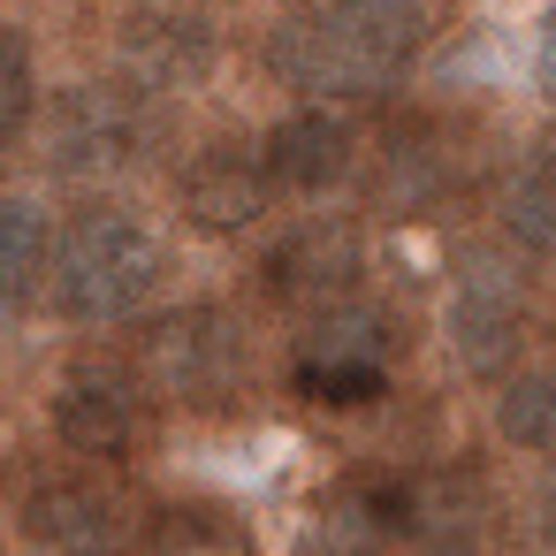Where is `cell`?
<instances>
[{"label":"cell","instance_id":"obj_1","mask_svg":"<svg viewBox=\"0 0 556 556\" xmlns=\"http://www.w3.org/2000/svg\"><path fill=\"white\" fill-rule=\"evenodd\" d=\"M419 54V16L404 0H336V9H305L267 39V70L328 108V100H374L389 92Z\"/></svg>","mask_w":556,"mask_h":556},{"label":"cell","instance_id":"obj_2","mask_svg":"<svg viewBox=\"0 0 556 556\" xmlns=\"http://www.w3.org/2000/svg\"><path fill=\"white\" fill-rule=\"evenodd\" d=\"M47 275H54V305L70 320H123L161 290L168 252L130 206H85L47 244Z\"/></svg>","mask_w":556,"mask_h":556},{"label":"cell","instance_id":"obj_3","mask_svg":"<svg viewBox=\"0 0 556 556\" xmlns=\"http://www.w3.org/2000/svg\"><path fill=\"white\" fill-rule=\"evenodd\" d=\"M138 374H146V389H161L176 404H222L244 381V328L222 305L161 313L138 336Z\"/></svg>","mask_w":556,"mask_h":556},{"label":"cell","instance_id":"obj_4","mask_svg":"<svg viewBox=\"0 0 556 556\" xmlns=\"http://www.w3.org/2000/svg\"><path fill=\"white\" fill-rule=\"evenodd\" d=\"M153 138H161V115L138 85H92V92H70L54 115V168L123 176L153 153Z\"/></svg>","mask_w":556,"mask_h":556},{"label":"cell","instance_id":"obj_5","mask_svg":"<svg viewBox=\"0 0 556 556\" xmlns=\"http://www.w3.org/2000/svg\"><path fill=\"white\" fill-rule=\"evenodd\" d=\"M389 313L374 305H320L305 343H298V389L305 396H328V404H358V396H381L389 381Z\"/></svg>","mask_w":556,"mask_h":556},{"label":"cell","instance_id":"obj_6","mask_svg":"<svg viewBox=\"0 0 556 556\" xmlns=\"http://www.w3.org/2000/svg\"><path fill=\"white\" fill-rule=\"evenodd\" d=\"M24 533L47 556H130L138 548L123 495L92 472H39L24 495Z\"/></svg>","mask_w":556,"mask_h":556},{"label":"cell","instance_id":"obj_7","mask_svg":"<svg viewBox=\"0 0 556 556\" xmlns=\"http://www.w3.org/2000/svg\"><path fill=\"white\" fill-rule=\"evenodd\" d=\"M389 533L412 541L419 556H472L488 533V503L472 472H419L389 488Z\"/></svg>","mask_w":556,"mask_h":556},{"label":"cell","instance_id":"obj_8","mask_svg":"<svg viewBox=\"0 0 556 556\" xmlns=\"http://www.w3.org/2000/svg\"><path fill=\"white\" fill-rule=\"evenodd\" d=\"M450 336H457V351H465V366H480V374H503L510 358H518V336H526V290H518V275L503 267V260H465V275H457V305H450Z\"/></svg>","mask_w":556,"mask_h":556},{"label":"cell","instance_id":"obj_9","mask_svg":"<svg viewBox=\"0 0 556 556\" xmlns=\"http://www.w3.org/2000/svg\"><path fill=\"white\" fill-rule=\"evenodd\" d=\"M358 229L351 222H305L290 229L275 252H267V290L298 313H320V305H343L351 282H358Z\"/></svg>","mask_w":556,"mask_h":556},{"label":"cell","instance_id":"obj_10","mask_svg":"<svg viewBox=\"0 0 556 556\" xmlns=\"http://www.w3.org/2000/svg\"><path fill=\"white\" fill-rule=\"evenodd\" d=\"M54 434L70 457H123L138 442V389L115 366H77L54 389Z\"/></svg>","mask_w":556,"mask_h":556},{"label":"cell","instance_id":"obj_11","mask_svg":"<svg viewBox=\"0 0 556 556\" xmlns=\"http://www.w3.org/2000/svg\"><path fill=\"white\" fill-rule=\"evenodd\" d=\"M184 214H191L206 237L252 229V222L267 214V168H260V153H244V146L199 153V161L184 168Z\"/></svg>","mask_w":556,"mask_h":556},{"label":"cell","instance_id":"obj_12","mask_svg":"<svg viewBox=\"0 0 556 556\" xmlns=\"http://www.w3.org/2000/svg\"><path fill=\"white\" fill-rule=\"evenodd\" d=\"M123 62H130L138 92H176V85L206 77L214 31L199 16H176V9H138V16H123Z\"/></svg>","mask_w":556,"mask_h":556},{"label":"cell","instance_id":"obj_13","mask_svg":"<svg viewBox=\"0 0 556 556\" xmlns=\"http://www.w3.org/2000/svg\"><path fill=\"white\" fill-rule=\"evenodd\" d=\"M351 153H358L351 123H343V115H328V108H305V115H290V123H275V130H267L260 168H267V184L328 191V184H343V176H351Z\"/></svg>","mask_w":556,"mask_h":556},{"label":"cell","instance_id":"obj_14","mask_svg":"<svg viewBox=\"0 0 556 556\" xmlns=\"http://www.w3.org/2000/svg\"><path fill=\"white\" fill-rule=\"evenodd\" d=\"M138 556H260V548H252V533L229 510H214V503H168V510L146 518Z\"/></svg>","mask_w":556,"mask_h":556},{"label":"cell","instance_id":"obj_15","mask_svg":"<svg viewBox=\"0 0 556 556\" xmlns=\"http://www.w3.org/2000/svg\"><path fill=\"white\" fill-rule=\"evenodd\" d=\"M47 275V222L39 206H16V199H0V320H9Z\"/></svg>","mask_w":556,"mask_h":556},{"label":"cell","instance_id":"obj_16","mask_svg":"<svg viewBox=\"0 0 556 556\" xmlns=\"http://www.w3.org/2000/svg\"><path fill=\"white\" fill-rule=\"evenodd\" d=\"M495 427L518 450H548V434H556V389H548V374H510L503 396H495Z\"/></svg>","mask_w":556,"mask_h":556},{"label":"cell","instance_id":"obj_17","mask_svg":"<svg viewBox=\"0 0 556 556\" xmlns=\"http://www.w3.org/2000/svg\"><path fill=\"white\" fill-rule=\"evenodd\" d=\"M39 108V77H31V39L0 24V146H16L24 123Z\"/></svg>","mask_w":556,"mask_h":556},{"label":"cell","instance_id":"obj_18","mask_svg":"<svg viewBox=\"0 0 556 556\" xmlns=\"http://www.w3.org/2000/svg\"><path fill=\"white\" fill-rule=\"evenodd\" d=\"M503 237L518 244V252H548V168L541 161H526L518 176H510V191H503Z\"/></svg>","mask_w":556,"mask_h":556}]
</instances>
